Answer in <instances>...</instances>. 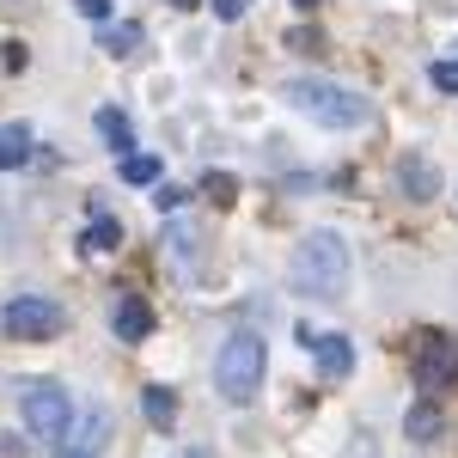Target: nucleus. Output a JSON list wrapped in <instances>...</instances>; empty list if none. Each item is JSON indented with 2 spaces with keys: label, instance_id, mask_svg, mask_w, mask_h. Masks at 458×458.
<instances>
[{
  "label": "nucleus",
  "instance_id": "obj_18",
  "mask_svg": "<svg viewBox=\"0 0 458 458\" xmlns=\"http://www.w3.org/2000/svg\"><path fill=\"white\" fill-rule=\"evenodd\" d=\"M428 80H434L440 92H453V98H458V62H434V73H428Z\"/></svg>",
  "mask_w": 458,
  "mask_h": 458
},
{
  "label": "nucleus",
  "instance_id": "obj_21",
  "mask_svg": "<svg viewBox=\"0 0 458 458\" xmlns=\"http://www.w3.org/2000/svg\"><path fill=\"white\" fill-rule=\"evenodd\" d=\"M349 458H373V440H354V446H349Z\"/></svg>",
  "mask_w": 458,
  "mask_h": 458
},
{
  "label": "nucleus",
  "instance_id": "obj_12",
  "mask_svg": "<svg viewBox=\"0 0 458 458\" xmlns=\"http://www.w3.org/2000/svg\"><path fill=\"white\" fill-rule=\"evenodd\" d=\"M141 416H147L153 428H172V422H177V391L147 386V391H141Z\"/></svg>",
  "mask_w": 458,
  "mask_h": 458
},
{
  "label": "nucleus",
  "instance_id": "obj_7",
  "mask_svg": "<svg viewBox=\"0 0 458 458\" xmlns=\"http://www.w3.org/2000/svg\"><path fill=\"white\" fill-rule=\"evenodd\" d=\"M300 343L318 354V373L324 379H343L354 367V349H349V336H312V330H300Z\"/></svg>",
  "mask_w": 458,
  "mask_h": 458
},
{
  "label": "nucleus",
  "instance_id": "obj_6",
  "mask_svg": "<svg viewBox=\"0 0 458 458\" xmlns=\"http://www.w3.org/2000/svg\"><path fill=\"white\" fill-rule=\"evenodd\" d=\"M105 440H110L105 403H86V410L68 422V440H62V446H68V453H92V458H98V446H105Z\"/></svg>",
  "mask_w": 458,
  "mask_h": 458
},
{
  "label": "nucleus",
  "instance_id": "obj_14",
  "mask_svg": "<svg viewBox=\"0 0 458 458\" xmlns=\"http://www.w3.org/2000/svg\"><path fill=\"white\" fill-rule=\"evenodd\" d=\"M98 135H105V147L129 153V135H135V129H129V116H123L116 105H105V110H98Z\"/></svg>",
  "mask_w": 458,
  "mask_h": 458
},
{
  "label": "nucleus",
  "instance_id": "obj_4",
  "mask_svg": "<svg viewBox=\"0 0 458 458\" xmlns=\"http://www.w3.org/2000/svg\"><path fill=\"white\" fill-rule=\"evenodd\" d=\"M19 422H25L31 440L62 446V440H68V422H73V397L55 386V379H37V386L19 391Z\"/></svg>",
  "mask_w": 458,
  "mask_h": 458
},
{
  "label": "nucleus",
  "instance_id": "obj_10",
  "mask_svg": "<svg viewBox=\"0 0 458 458\" xmlns=\"http://www.w3.org/2000/svg\"><path fill=\"white\" fill-rule=\"evenodd\" d=\"M25 159H31V129L25 123H6L0 129V172H19Z\"/></svg>",
  "mask_w": 458,
  "mask_h": 458
},
{
  "label": "nucleus",
  "instance_id": "obj_16",
  "mask_svg": "<svg viewBox=\"0 0 458 458\" xmlns=\"http://www.w3.org/2000/svg\"><path fill=\"white\" fill-rule=\"evenodd\" d=\"M86 245H92V250H116V245H123V226H116L105 208H92V233H86Z\"/></svg>",
  "mask_w": 458,
  "mask_h": 458
},
{
  "label": "nucleus",
  "instance_id": "obj_19",
  "mask_svg": "<svg viewBox=\"0 0 458 458\" xmlns=\"http://www.w3.org/2000/svg\"><path fill=\"white\" fill-rule=\"evenodd\" d=\"M73 6H80L92 25H110V0H73Z\"/></svg>",
  "mask_w": 458,
  "mask_h": 458
},
{
  "label": "nucleus",
  "instance_id": "obj_13",
  "mask_svg": "<svg viewBox=\"0 0 458 458\" xmlns=\"http://www.w3.org/2000/svg\"><path fill=\"white\" fill-rule=\"evenodd\" d=\"M403 196H410V202H428V196H434V165H428L422 153L403 159Z\"/></svg>",
  "mask_w": 458,
  "mask_h": 458
},
{
  "label": "nucleus",
  "instance_id": "obj_9",
  "mask_svg": "<svg viewBox=\"0 0 458 458\" xmlns=\"http://www.w3.org/2000/svg\"><path fill=\"white\" fill-rule=\"evenodd\" d=\"M453 349H446V343H434V336H422V354H416V379H422V386H446V379H453Z\"/></svg>",
  "mask_w": 458,
  "mask_h": 458
},
{
  "label": "nucleus",
  "instance_id": "obj_20",
  "mask_svg": "<svg viewBox=\"0 0 458 458\" xmlns=\"http://www.w3.org/2000/svg\"><path fill=\"white\" fill-rule=\"evenodd\" d=\"M214 13L233 25V19H245V13H250V0H214Z\"/></svg>",
  "mask_w": 458,
  "mask_h": 458
},
{
  "label": "nucleus",
  "instance_id": "obj_22",
  "mask_svg": "<svg viewBox=\"0 0 458 458\" xmlns=\"http://www.w3.org/2000/svg\"><path fill=\"white\" fill-rule=\"evenodd\" d=\"M172 6H183V13H190V6H196V0H172Z\"/></svg>",
  "mask_w": 458,
  "mask_h": 458
},
{
  "label": "nucleus",
  "instance_id": "obj_24",
  "mask_svg": "<svg viewBox=\"0 0 458 458\" xmlns=\"http://www.w3.org/2000/svg\"><path fill=\"white\" fill-rule=\"evenodd\" d=\"M68 458H92V453H68Z\"/></svg>",
  "mask_w": 458,
  "mask_h": 458
},
{
  "label": "nucleus",
  "instance_id": "obj_23",
  "mask_svg": "<svg viewBox=\"0 0 458 458\" xmlns=\"http://www.w3.org/2000/svg\"><path fill=\"white\" fill-rule=\"evenodd\" d=\"M293 6H318V0H293Z\"/></svg>",
  "mask_w": 458,
  "mask_h": 458
},
{
  "label": "nucleus",
  "instance_id": "obj_2",
  "mask_svg": "<svg viewBox=\"0 0 458 458\" xmlns=\"http://www.w3.org/2000/svg\"><path fill=\"white\" fill-rule=\"evenodd\" d=\"M282 98L300 116H312L318 129H367L373 123V98L349 92L343 80H287Z\"/></svg>",
  "mask_w": 458,
  "mask_h": 458
},
{
  "label": "nucleus",
  "instance_id": "obj_15",
  "mask_svg": "<svg viewBox=\"0 0 458 458\" xmlns=\"http://www.w3.org/2000/svg\"><path fill=\"white\" fill-rule=\"evenodd\" d=\"M403 434H410L416 446H428V440L440 434V410H434V403H416V410H410V422H403Z\"/></svg>",
  "mask_w": 458,
  "mask_h": 458
},
{
  "label": "nucleus",
  "instance_id": "obj_17",
  "mask_svg": "<svg viewBox=\"0 0 458 458\" xmlns=\"http://www.w3.org/2000/svg\"><path fill=\"white\" fill-rule=\"evenodd\" d=\"M98 43H105L110 55H129V49L141 43V25H129V19H116V25H110V31L98 37Z\"/></svg>",
  "mask_w": 458,
  "mask_h": 458
},
{
  "label": "nucleus",
  "instance_id": "obj_5",
  "mask_svg": "<svg viewBox=\"0 0 458 458\" xmlns=\"http://www.w3.org/2000/svg\"><path fill=\"white\" fill-rule=\"evenodd\" d=\"M0 324H6V336H19V343H43V336L62 330V306L43 300V293H19V300L0 306Z\"/></svg>",
  "mask_w": 458,
  "mask_h": 458
},
{
  "label": "nucleus",
  "instance_id": "obj_11",
  "mask_svg": "<svg viewBox=\"0 0 458 458\" xmlns=\"http://www.w3.org/2000/svg\"><path fill=\"white\" fill-rule=\"evenodd\" d=\"M165 177V159L159 153H123V183H141V190H153Z\"/></svg>",
  "mask_w": 458,
  "mask_h": 458
},
{
  "label": "nucleus",
  "instance_id": "obj_8",
  "mask_svg": "<svg viewBox=\"0 0 458 458\" xmlns=\"http://www.w3.org/2000/svg\"><path fill=\"white\" fill-rule=\"evenodd\" d=\"M110 330H116L123 343H141L147 330H153V306H147L141 293H123V300L110 306Z\"/></svg>",
  "mask_w": 458,
  "mask_h": 458
},
{
  "label": "nucleus",
  "instance_id": "obj_3",
  "mask_svg": "<svg viewBox=\"0 0 458 458\" xmlns=\"http://www.w3.org/2000/svg\"><path fill=\"white\" fill-rule=\"evenodd\" d=\"M214 391L226 397V403H250L257 391H263V343L239 330V336H226L220 354H214Z\"/></svg>",
  "mask_w": 458,
  "mask_h": 458
},
{
  "label": "nucleus",
  "instance_id": "obj_1",
  "mask_svg": "<svg viewBox=\"0 0 458 458\" xmlns=\"http://www.w3.org/2000/svg\"><path fill=\"white\" fill-rule=\"evenodd\" d=\"M293 287L306 300H343V287H349V245H343V233L312 226L293 245Z\"/></svg>",
  "mask_w": 458,
  "mask_h": 458
}]
</instances>
